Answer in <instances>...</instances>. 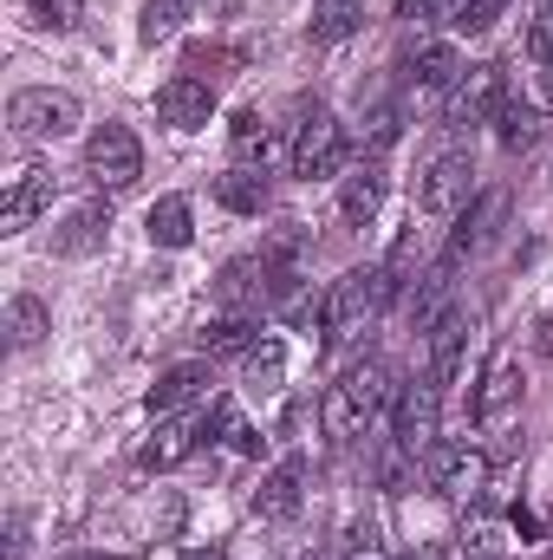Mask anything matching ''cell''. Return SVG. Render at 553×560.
I'll use <instances>...</instances> for the list:
<instances>
[{"instance_id":"5bb4252c","label":"cell","mask_w":553,"mask_h":560,"mask_svg":"<svg viewBox=\"0 0 553 560\" xmlns=\"http://www.w3.org/2000/svg\"><path fill=\"white\" fill-rule=\"evenodd\" d=\"M299 495H306V463L286 456V463H274V469L261 476V489H255V515H261V522H293V515H299Z\"/></svg>"},{"instance_id":"4fadbf2b","label":"cell","mask_w":553,"mask_h":560,"mask_svg":"<svg viewBox=\"0 0 553 560\" xmlns=\"http://www.w3.org/2000/svg\"><path fill=\"white\" fill-rule=\"evenodd\" d=\"M105 235H111V202H79V209H66L52 222V255L85 261V255L105 248Z\"/></svg>"},{"instance_id":"f546056e","label":"cell","mask_w":553,"mask_h":560,"mask_svg":"<svg viewBox=\"0 0 553 560\" xmlns=\"http://www.w3.org/2000/svg\"><path fill=\"white\" fill-rule=\"evenodd\" d=\"M196 13V0H143V20H138V39L143 46H156V39H169L183 20Z\"/></svg>"},{"instance_id":"4dcf8cb0","label":"cell","mask_w":553,"mask_h":560,"mask_svg":"<svg viewBox=\"0 0 553 560\" xmlns=\"http://www.w3.org/2000/svg\"><path fill=\"white\" fill-rule=\"evenodd\" d=\"M508 13V0H449V26L456 33H489Z\"/></svg>"},{"instance_id":"74e56055","label":"cell","mask_w":553,"mask_h":560,"mask_svg":"<svg viewBox=\"0 0 553 560\" xmlns=\"http://www.w3.org/2000/svg\"><path fill=\"white\" fill-rule=\"evenodd\" d=\"M398 560H436V555H398Z\"/></svg>"},{"instance_id":"603a6c76","label":"cell","mask_w":553,"mask_h":560,"mask_svg":"<svg viewBox=\"0 0 553 560\" xmlns=\"http://www.w3.org/2000/svg\"><path fill=\"white\" fill-rule=\"evenodd\" d=\"M365 26V0H313V20H306V39L313 46H339Z\"/></svg>"},{"instance_id":"ba28073f","label":"cell","mask_w":553,"mask_h":560,"mask_svg":"<svg viewBox=\"0 0 553 560\" xmlns=\"http://www.w3.org/2000/svg\"><path fill=\"white\" fill-rule=\"evenodd\" d=\"M286 163H293V176H306V183H313V176H332V170L345 163V131H339V118H332L326 105H313V112L299 118Z\"/></svg>"},{"instance_id":"9c48e42d","label":"cell","mask_w":553,"mask_h":560,"mask_svg":"<svg viewBox=\"0 0 553 560\" xmlns=\"http://www.w3.org/2000/svg\"><path fill=\"white\" fill-rule=\"evenodd\" d=\"M469 189H475L469 150H443V156H430L423 176H416V209H423V215H456V209L469 202Z\"/></svg>"},{"instance_id":"484cf974","label":"cell","mask_w":553,"mask_h":560,"mask_svg":"<svg viewBox=\"0 0 553 560\" xmlns=\"http://www.w3.org/2000/svg\"><path fill=\"white\" fill-rule=\"evenodd\" d=\"M7 332H13V352H33V346L52 332V313H46V300L20 293V300L7 306Z\"/></svg>"},{"instance_id":"7a4b0ae2","label":"cell","mask_w":553,"mask_h":560,"mask_svg":"<svg viewBox=\"0 0 553 560\" xmlns=\"http://www.w3.org/2000/svg\"><path fill=\"white\" fill-rule=\"evenodd\" d=\"M398 293H404V280L391 275L385 261H365V268H352L345 280H332L326 287V300H332L326 306V339H358Z\"/></svg>"},{"instance_id":"1f68e13d","label":"cell","mask_w":553,"mask_h":560,"mask_svg":"<svg viewBox=\"0 0 553 560\" xmlns=\"http://www.w3.org/2000/svg\"><path fill=\"white\" fill-rule=\"evenodd\" d=\"M521 52H528L534 66H548V72H553V0L534 7V20H528V33H521Z\"/></svg>"},{"instance_id":"52a82bcc","label":"cell","mask_w":553,"mask_h":560,"mask_svg":"<svg viewBox=\"0 0 553 560\" xmlns=\"http://www.w3.org/2000/svg\"><path fill=\"white\" fill-rule=\"evenodd\" d=\"M436 411H443V385L436 378H411L391 405V443L404 456H430L436 450Z\"/></svg>"},{"instance_id":"e0dca14e","label":"cell","mask_w":553,"mask_h":560,"mask_svg":"<svg viewBox=\"0 0 553 560\" xmlns=\"http://www.w3.org/2000/svg\"><path fill=\"white\" fill-rule=\"evenodd\" d=\"M202 436H209V430H202V411H196V418H163V423H156V436L138 450V463H143V469H176V463H189V456H196V443H202Z\"/></svg>"},{"instance_id":"4316f807","label":"cell","mask_w":553,"mask_h":560,"mask_svg":"<svg viewBox=\"0 0 553 560\" xmlns=\"http://www.w3.org/2000/svg\"><path fill=\"white\" fill-rule=\"evenodd\" d=\"M248 346H255V319L248 313H215L202 326V352L209 359H228V352H248Z\"/></svg>"},{"instance_id":"e575fe53","label":"cell","mask_w":553,"mask_h":560,"mask_svg":"<svg viewBox=\"0 0 553 560\" xmlns=\"http://www.w3.org/2000/svg\"><path fill=\"white\" fill-rule=\"evenodd\" d=\"M398 13H404V20H436V13H443V20H449V0H398Z\"/></svg>"},{"instance_id":"f1b7e54d","label":"cell","mask_w":553,"mask_h":560,"mask_svg":"<svg viewBox=\"0 0 553 560\" xmlns=\"http://www.w3.org/2000/svg\"><path fill=\"white\" fill-rule=\"evenodd\" d=\"M495 138L508 143V150H528V143H541V112H534L528 98H515V92H508V105L495 112Z\"/></svg>"},{"instance_id":"2e32d148","label":"cell","mask_w":553,"mask_h":560,"mask_svg":"<svg viewBox=\"0 0 553 560\" xmlns=\"http://www.w3.org/2000/svg\"><path fill=\"white\" fill-rule=\"evenodd\" d=\"M502 209H508V196H502V189H482V196H475V209H462V215H456V235H449L443 261H456V268H462V261H469V255H475V248L495 235Z\"/></svg>"},{"instance_id":"8fae6325","label":"cell","mask_w":553,"mask_h":560,"mask_svg":"<svg viewBox=\"0 0 553 560\" xmlns=\"http://www.w3.org/2000/svg\"><path fill=\"white\" fill-rule=\"evenodd\" d=\"M475 423H482L489 436H508V430L521 423V365H515V359H495V365H489V378H482V392H475Z\"/></svg>"},{"instance_id":"ffe728a7","label":"cell","mask_w":553,"mask_h":560,"mask_svg":"<svg viewBox=\"0 0 553 560\" xmlns=\"http://www.w3.org/2000/svg\"><path fill=\"white\" fill-rule=\"evenodd\" d=\"M143 229H150L156 248H189V242H196V209H189V196H156L150 215H143Z\"/></svg>"},{"instance_id":"cb8c5ba5","label":"cell","mask_w":553,"mask_h":560,"mask_svg":"<svg viewBox=\"0 0 553 560\" xmlns=\"http://www.w3.org/2000/svg\"><path fill=\"white\" fill-rule=\"evenodd\" d=\"M202 385H209V372H202V365H169V372L150 385V411H156V418H176L183 405H196V398H202Z\"/></svg>"},{"instance_id":"44dd1931","label":"cell","mask_w":553,"mask_h":560,"mask_svg":"<svg viewBox=\"0 0 553 560\" xmlns=\"http://www.w3.org/2000/svg\"><path fill=\"white\" fill-rule=\"evenodd\" d=\"M228 143H235V163L242 170H268L280 150H274V125L248 105V112H235V125H228Z\"/></svg>"},{"instance_id":"d6986e66","label":"cell","mask_w":553,"mask_h":560,"mask_svg":"<svg viewBox=\"0 0 553 560\" xmlns=\"http://www.w3.org/2000/svg\"><path fill=\"white\" fill-rule=\"evenodd\" d=\"M378 209H385V163H358V170L345 176V189H339V215H345L352 229H365Z\"/></svg>"},{"instance_id":"7c38bea8","label":"cell","mask_w":553,"mask_h":560,"mask_svg":"<svg viewBox=\"0 0 553 560\" xmlns=\"http://www.w3.org/2000/svg\"><path fill=\"white\" fill-rule=\"evenodd\" d=\"M469 332H475L469 306H443V319H436V326H430V339H423V378H436V385H456Z\"/></svg>"},{"instance_id":"d6a6232c","label":"cell","mask_w":553,"mask_h":560,"mask_svg":"<svg viewBox=\"0 0 553 560\" xmlns=\"http://www.w3.org/2000/svg\"><path fill=\"white\" fill-rule=\"evenodd\" d=\"M365 143H372V163L398 143V112H372V131H365Z\"/></svg>"},{"instance_id":"9a60e30c","label":"cell","mask_w":553,"mask_h":560,"mask_svg":"<svg viewBox=\"0 0 553 560\" xmlns=\"http://www.w3.org/2000/svg\"><path fill=\"white\" fill-rule=\"evenodd\" d=\"M46 202H52V176H46L39 163H20V170H13V183H7V209H0V222H7V235H20V229H33Z\"/></svg>"},{"instance_id":"7402d4cb","label":"cell","mask_w":553,"mask_h":560,"mask_svg":"<svg viewBox=\"0 0 553 560\" xmlns=\"http://www.w3.org/2000/svg\"><path fill=\"white\" fill-rule=\"evenodd\" d=\"M215 202L228 209V215H261L268 209V170H222L215 176Z\"/></svg>"},{"instance_id":"8d00e7d4","label":"cell","mask_w":553,"mask_h":560,"mask_svg":"<svg viewBox=\"0 0 553 560\" xmlns=\"http://www.w3.org/2000/svg\"><path fill=\"white\" fill-rule=\"evenodd\" d=\"M183 560H228V555H222V548H189Z\"/></svg>"},{"instance_id":"ac0fdd59","label":"cell","mask_w":553,"mask_h":560,"mask_svg":"<svg viewBox=\"0 0 553 560\" xmlns=\"http://www.w3.org/2000/svg\"><path fill=\"white\" fill-rule=\"evenodd\" d=\"M469 66H462V52L449 46V39H423L411 52V79L416 92H456V79H462Z\"/></svg>"},{"instance_id":"3957f363","label":"cell","mask_w":553,"mask_h":560,"mask_svg":"<svg viewBox=\"0 0 553 560\" xmlns=\"http://www.w3.org/2000/svg\"><path fill=\"white\" fill-rule=\"evenodd\" d=\"M85 176H92V189H105V196L138 189V176H143L138 131H131V125H98V131L85 138Z\"/></svg>"},{"instance_id":"6da1fadb","label":"cell","mask_w":553,"mask_h":560,"mask_svg":"<svg viewBox=\"0 0 553 560\" xmlns=\"http://www.w3.org/2000/svg\"><path fill=\"white\" fill-rule=\"evenodd\" d=\"M398 378H391V365H378V359H365V365H352L332 392H326V405H319V418H326V436H339V443H358V436H372V423L391 418V405H398Z\"/></svg>"},{"instance_id":"8992f818","label":"cell","mask_w":553,"mask_h":560,"mask_svg":"<svg viewBox=\"0 0 553 560\" xmlns=\"http://www.w3.org/2000/svg\"><path fill=\"white\" fill-rule=\"evenodd\" d=\"M423 469H430V489H443L449 502H482V489L495 476L489 450H475V443H436L423 456Z\"/></svg>"},{"instance_id":"277c9868","label":"cell","mask_w":553,"mask_h":560,"mask_svg":"<svg viewBox=\"0 0 553 560\" xmlns=\"http://www.w3.org/2000/svg\"><path fill=\"white\" fill-rule=\"evenodd\" d=\"M79 98L72 92H52V85H26V92H13V105H7V125H13V138H33V143H52V138H72L79 131Z\"/></svg>"},{"instance_id":"83f0119b","label":"cell","mask_w":553,"mask_h":560,"mask_svg":"<svg viewBox=\"0 0 553 560\" xmlns=\"http://www.w3.org/2000/svg\"><path fill=\"white\" fill-rule=\"evenodd\" d=\"M242 365H248V385H255V392H280V378H286V346H280L274 332H261V339L242 352Z\"/></svg>"},{"instance_id":"d4e9b609","label":"cell","mask_w":553,"mask_h":560,"mask_svg":"<svg viewBox=\"0 0 553 560\" xmlns=\"http://www.w3.org/2000/svg\"><path fill=\"white\" fill-rule=\"evenodd\" d=\"M13 20L26 33H72L85 20V0H13Z\"/></svg>"},{"instance_id":"d590c367","label":"cell","mask_w":553,"mask_h":560,"mask_svg":"<svg viewBox=\"0 0 553 560\" xmlns=\"http://www.w3.org/2000/svg\"><path fill=\"white\" fill-rule=\"evenodd\" d=\"M534 346H541V352H553V319H541V326H534Z\"/></svg>"},{"instance_id":"30bf717a","label":"cell","mask_w":553,"mask_h":560,"mask_svg":"<svg viewBox=\"0 0 553 560\" xmlns=\"http://www.w3.org/2000/svg\"><path fill=\"white\" fill-rule=\"evenodd\" d=\"M156 118H163L169 131H202V125L215 118V85L196 79V72L163 79V85H156Z\"/></svg>"},{"instance_id":"5b68a950","label":"cell","mask_w":553,"mask_h":560,"mask_svg":"<svg viewBox=\"0 0 553 560\" xmlns=\"http://www.w3.org/2000/svg\"><path fill=\"white\" fill-rule=\"evenodd\" d=\"M508 66L502 59H482V66H469L462 79H456V92H449V125H462V131H475V125H495V112L508 105Z\"/></svg>"},{"instance_id":"836d02e7","label":"cell","mask_w":553,"mask_h":560,"mask_svg":"<svg viewBox=\"0 0 553 560\" xmlns=\"http://www.w3.org/2000/svg\"><path fill=\"white\" fill-rule=\"evenodd\" d=\"M202 66H242V52H228V46H189V72H202Z\"/></svg>"},{"instance_id":"f35d334b","label":"cell","mask_w":553,"mask_h":560,"mask_svg":"<svg viewBox=\"0 0 553 560\" xmlns=\"http://www.w3.org/2000/svg\"><path fill=\"white\" fill-rule=\"evenodd\" d=\"M462 560H495V555H462Z\"/></svg>"}]
</instances>
